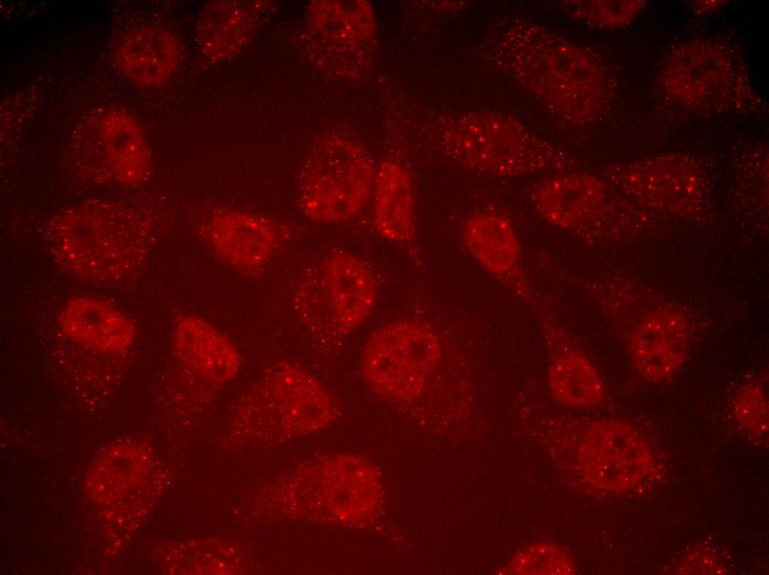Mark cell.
<instances>
[{
    "instance_id": "cell-1",
    "label": "cell",
    "mask_w": 769,
    "mask_h": 575,
    "mask_svg": "<svg viewBox=\"0 0 769 575\" xmlns=\"http://www.w3.org/2000/svg\"><path fill=\"white\" fill-rule=\"evenodd\" d=\"M486 50L491 62L563 123L587 126L609 109L613 82L604 61L547 27L513 20L488 39Z\"/></svg>"
},
{
    "instance_id": "cell-2",
    "label": "cell",
    "mask_w": 769,
    "mask_h": 575,
    "mask_svg": "<svg viewBox=\"0 0 769 575\" xmlns=\"http://www.w3.org/2000/svg\"><path fill=\"white\" fill-rule=\"evenodd\" d=\"M378 468L367 458L336 452L305 459L261 482L251 498L255 519L361 526L381 511Z\"/></svg>"
},
{
    "instance_id": "cell-3",
    "label": "cell",
    "mask_w": 769,
    "mask_h": 575,
    "mask_svg": "<svg viewBox=\"0 0 769 575\" xmlns=\"http://www.w3.org/2000/svg\"><path fill=\"white\" fill-rule=\"evenodd\" d=\"M156 226L141 207L94 200L60 212L48 241L56 262L89 283L117 284L133 278L150 254Z\"/></svg>"
},
{
    "instance_id": "cell-4",
    "label": "cell",
    "mask_w": 769,
    "mask_h": 575,
    "mask_svg": "<svg viewBox=\"0 0 769 575\" xmlns=\"http://www.w3.org/2000/svg\"><path fill=\"white\" fill-rule=\"evenodd\" d=\"M336 414V401L319 379L296 364L280 362L238 401L229 431L238 443L271 448L324 430Z\"/></svg>"
},
{
    "instance_id": "cell-5",
    "label": "cell",
    "mask_w": 769,
    "mask_h": 575,
    "mask_svg": "<svg viewBox=\"0 0 769 575\" xmlns=\"http://www.w3.org/2000/svg\"><path fill=\"white\" fill-rule=\"evenodd\" d=\"M440 148L456 163L494 177L563 171L572 158L518 119L493 112L440 118Z\"/></svg>"
},
{
    "instance_id": "cell-6",
    "label": "cell",
    "mask_w": 769,
    "mask_h": 575,
    "mask_svg": "<svg viewBox=\"0 0 769 575\" xmlns=\"http://www.w3.org/2000/svg\"><path fill=\"white\" fill-rule=\"evenodd\" d=\"M377 167L370 154L344 133H326L310 146L297 198L304 215L319 223L354 219L366 208Z\"/></svg>"
},
{
    "instance_id": "cell-7",
    "label": "cell",
    "mask_w": 769,
    "mask_h": 575,
    "mask_svg": "<svg viewBox=\"0 0 769 575\" xmlns=\"http://www.w3.org/2000/svg\"><path fill=\"white\" fill-rule=\"evenodd\" d=\"M294 301L304 325L322 341H333L366 322L377 301V283L362 258L335 251L303 273Z\"/></svg>"
},
{
    "instance_id": "cell-8",
    "label": "cell",
    "mask_w": 769,
    "mask_h": 575,
    "mask_svg": "<svg viewBox=\"0 0 769 575\" xmlns=\"http://www.w3.org/2000/svg\"><path fill=\"white\" fill-rule=\"evenodd\" d=\"M443 358V345L429 325L398 320L378 327L367 338L360 375L377 396L392 402H413L434 384Z\"/></svg>"
},
{
    "instance_id": "cell-9",
    "label": "cell",
    "mask_w": 769,
    "mask_h": 575,
    "mask_svg": "<svg viewBox=\"0 0 769 575\" xmlns=\"http://www.w3.org/2000/svg\"><path fill=\"white\" fill-rule=\"evenodd\" d=\"M660 85L676 104L697 109H733L750 102L748 75L727 49L707 40L684 43L665 60Z\"/></svg>"
},
{
    "instance_id": "cell-10",
    "label": "cell",
    "mask_w": 769,
    "mask_h": 575,
    "mask_svg": "<svg viewBox=\"0 0 769 575\" xmlns=\"http://www.w3.org/2000/svg\"><path fill=\"white\" fill-rule=\"evenodd\" d=\"M306 48L316 65L338 77L359 79L372 65L377 22L364 0L313 1L307 8Z\"/></svg>"
},
{
    "instance_id": "cell-11",
    "label": "cell",
    "mask_w": 769,
    "mask_h": 575,
    "mask_svg": "<svg viewBox=\"0 0 769 575\" xmlns=\"http://www.w3.org/2000/svg\"><path fill=\"white\" fill-rule=\"evenodd\" d=\"M73 157L102 182L135 187L152 171V157L143 127L128 112L101 109L87 117L73 136Z\"/></svg>"
},
{
    "instance_id": "cell-12",
    "label": "cell",
    "mask_w": 769,
    "mask_h": 575,
    "mask_svg": "<svg viewBox=\"0 0 769 575\" xmlns=\"http://www.w3.org/2000/svg\"><path fill=\"white\" fill-rule=\"evenodd\" d=\"M580 474L611 493L639 489L654 473V454L639 431L617 419H599L584 430L577 449Z\"/></svg>"
},
{
    "instance_id": "cell-13",
    "label": "cell",
    "mask_w": 769,
    "mask_h": 575,
    "mask_svg": "<svg viewBox=\"0 0 769 575\" xmlns=\"http://www.w3.org/2000/svg\"><path fill=\"white\" fill-rule=\"evenodd\" d=\"M159 471L151 453L141 445L120 442L109 447L89 468L85 490L109 518H136L156 498Z\"/></svg>"
},
{
    "instance_id": "cell-14",
    "label": "cell",
    "mask_w": 769,
    "mask_h": 575,
    "mask_svg": "<svg viewBox=\"0 0 769 575\" xmlns=\"http://www.w3.org/2000/svg\"><path fill=\"white\" fill-rule=\"evenodd\" d=\"M611 180L641 205L671 213L697 210L705 192L700 168L682 154L623 164L611 170Z\"/></svg>"
},
{
    "instance_id": "cell-15",
    "label": "cell",
    "mask_w": 769,
    "mask_h": 575,
    "mask_svg": "<svg viewBox=\"0 0 769 575\" xmlns=\"http://www.w3.org/2000/svg\"><path fill=\"white\" fill-rule=\"evenodd\" d=\"M203 237L222 262L244 275L262 273L281 243L272 219L232 208L213 211L203 224Z\"/></svg>"
},
{
    "instance_id": "cell-16",
    "label": "cell",
    "mask_w": 769,
    "mask_h": 575,
    "mask_svg": "<svg viewBox=\"0 0 769 575\" xmlns=\"http://www.w3.org/2000/svg\"><path fill=\"white\" fill-rule=\"evenodd\" d=\"M689 339V323L680 310H654L642 318L631 335L629 352L632 364L643 379L667 381L685 363Z\"/></svg>"
},
{
    "instance_id": "cell-17",
    "label": "cell",
    "mask_w": 769,
    "mask_h": 575,
    "mask_svg": "<svg viewBox=\"0 0 769 575\" xmlns=\"http://www.w3.org/2000/svg\"><path fill=\"white\" fill-rule=\"evenodd\" d=\"M608 199L603 180L592 174L569 171L539 182L531 194L535 210L548 223L568 231L590 226Z\"/></svg>"
},
{
    "instance_id": "cell-18",
    "label": "cell",
    "mask_w": 769,
    "mask_h": 575,
    "mask_svg": "<svg viewBox=\"0 0 769 575\" xmlns=\"http://www.w3.org/2000/svg\"><path fill=\"white\" fill-rule=\"evenodd\" d=\"M463 240L484 270L519 296L527 295L520 243L508 218L494 212L476 213L466 220Z\"/></svg>"
},
{
    "instance_id": "cell-19",
    "label": "cell",
    "mask_w": 769,
    "mask_h": 575,
    "mask_svg": "<svg viewBox=\"0 0 769 575\" xmlns=\"http://www.w3.org/2000/svg\"><path fill=\"white\" fill-rule=\"evenodd\" d=\"M120 74L135 85L154 87L167 82L181 59L178 38L157 24L138 25L126 31L114 49Z\"/></svg>"
},
{
    "instance_id": "cell-20",
    "label": "cell",
    "mask_w": 769,
    "mask_h": 575,
    "mask_svg": "<svg viewBox=\"0 0 769 575\" xmlns=\"http://www.w3.org/2000/svg\"><path fill=\"white\" fill-rule=\"evenodd\" d=\"M176 355L201 378L224 384L239 374L242 357L232 341L204 318L181 314L172 332Z\"/></svg>"
},
{
    "instance_id": "cell-21",
    "label": "cell",
    "mask_w": 769,
    "mask_h": 575,
    "mask_svg": "<svg viewBox=\"0 0 769 575\" xmlns=\"http://www.w3.org/2000/svg\"><path fill=\"white\" fill-rule=\"evenodd\" d=\"M59 324L73 342L103 353H120L135 341V327L126 314L92 295L71 299L60 312Z\"/></svg>"
},
{
    "instance_id": "cell-22",
    "label": "cell",
    "mask_w": 769,
    "mask_h": 575,
    "mask_svg": "<svg viewBox=\"0 0 769 575\" xmlns=\"http://www.w3.org/2000/svg\"><path fill=\"white\" fill-rule=\"evenodd\" d=\"M371 197L378 234L393 243L410 241L417 218L414 189L407 167L397 159H383L377 167Z\"/></svg>"
},
{
    "instance_id": "cell-23",
    "label": "cell",
    "mask_w": 769,
    "mask_h": 575,
    "mask_svg": "<svg viewBox=\"0 0 769 575\" xmlns=\"http://www.w3.org/2000/svg\"><path fill=\"white\" fill-rule=\"evenodd\" d=\"M260 2L218 1L202 11L196 29L201 54L220 62L238 53L254 33L261 15Z\"/></svg>"
},
{
    "instance_id": "cell-24",
    "label": "cell",
    "mask_w": 769,
    "mask_h": 575,
    "mask_svg": "<svg viewBox=\"0 0 769 575\" xmlns=\"http://www.w3.org/2000/svg\"><path fill=\"white\" fill-rule=\"evenodd\" d=\"M547 378L551 396L569 408L594 407L604 395L599 372L578 348L567 346L559 349L551 358Z\"/></svg>"
},
{
    "instance_id": "cell-25",
    "label": "cell",
    "mask_w": 769,
    "mask_h": 575,
    "mask_svg": "<svg viewBox=\"0 0 769 575\" xmlns=\"http://www.w3.org/2000/svg\"><path fill=\"white\" fill-rule=\"evenodd\" d=\"M173 563V573L231 574L242 569L239 552L225 543L199 541L183 543Z\"/></svg>"
},
{
    "instance_id": "cell-26",
    "label": "cell",
    "mask_w": 769,
    "mask_h": 575,
    "mask_svg": "<svg viewBox=\"0 0 769 575\" xmlns=\"http://www.w3.org/2000/svg\"><path fill=\"white\" fill-rule=\"evenodd\" d=\"M557 8L566 15L586 24L618 29L632 22L645 8V1H558Z\"/></svg>"
},
{
    "instance_id": "cell-27",
    "label": "cell",
    "mask_w": 769,
    "mask_h": 575,
    "mask_svg": "<svg viewBox=\"0 0 769 575\" xmlns=\"http://www.w3.org/2000/svg\"><path fill=\"white\" fill-rule=\"evenodd\" d=\"M575 571L571 556L549 542H536L523 547L503 568L505 574L519 575H569Z\"/></svg>"
},
{
    "instance_id": "cell-28",
    "label": "cell",
    "mask_w": 769,
    "mask_h": 575,
    "mask_svg": "<svg viewBox=\"0 0 769 575\" xmlns=\"http://www.w3.org/2000/svg\"><path fill=\"white\" fill-rule=\"evenodd\" d=\"M737 422L750 433L767 437L768 396L762 381L754 380L741 388L734 400Z\"/></svg>"
},
{
    "instance_id": "cell-29",
    "label": "cell",
    "mask_w": 769,
    "mask_h": 575,
    "mask_svg": "<svg viewBox=\"0 0 769 575\" xmlns=\"http://www.w3.org/2000/svg\"><path fill=\"white\" fill-rule=\"evenodd\" d=\"M721 569V565L714 554L699 550L694 551L684 557L675 573L712 574L720 573Z\"/></svg>"
},
{
    "instance_id": "cell-30",
    "label": "cell",
    "mask_w": 769,
    "mask_h": 575,
    "mask_svg": "<svg viewBox=\"0 0 769 575\" xmlns=\"http://www.w3.org/2000/svg\"><path fill=\"white\" fill-rule=\"evenodd\" d=\"M723 1H697L695 2L699 11L714 10L723 6Z\"/></svg>"
}]
</instances>
